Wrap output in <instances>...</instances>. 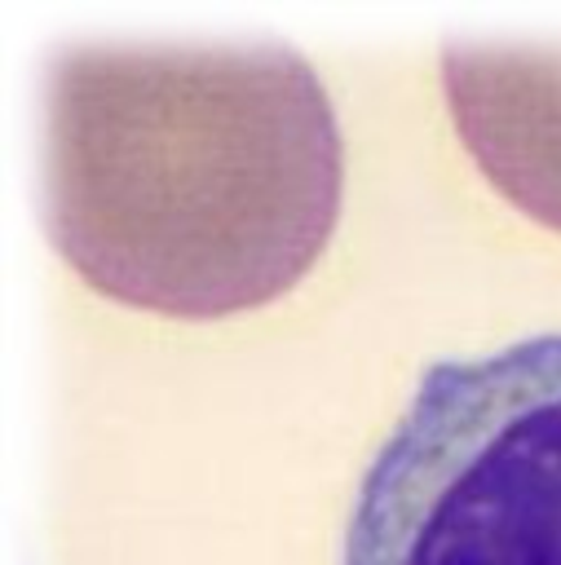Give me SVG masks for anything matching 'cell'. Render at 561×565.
Instances as JSON below:
<instances>
[{
    "instance_id": "obj_1",
    "label": "cell",
    "mask_w": 561,
    "mask_h": 565,
    "mask_svg": "<svg viewBox=\"0 0 561 565\" xmlns=\"http://www.w3.org/2000/svg\"><path fill=\"white\" fill-rule=\"evenodd\" d=\"M340 132L287 44H62L44 207L102 296L225 318L292 291L340 216Z\"/></svg>"
},
{
    "instance_id": "obj_2",
    "label": "cell",
    "mask_w": 561,
    "mask_h": 565,
    "mask_svg": "<svg viewBox=\"0 0 561 565\" xmlns=\"http://www.w3.org/2000/svg\"><path fill=\"white\" fill-rule=\"evenodd\" d=\"M340 565H561V331L420 375Z\"/></svg>"
},
{
    "instance_id": "obj_3",
    "label": "cell",
    "mask_w": 561,
    "mask_h": 565,
    "mask_svg": "<svg viewBox=\"0 0 561 565\" xmlns=\"http://www.w3.org/2000/svg\"><path fill=\"white\" fill-rule=\"evenodd\" d=\"M442 88L486 181L561 230V49L446 44Z\"/></svg>"
}]
</instances>
